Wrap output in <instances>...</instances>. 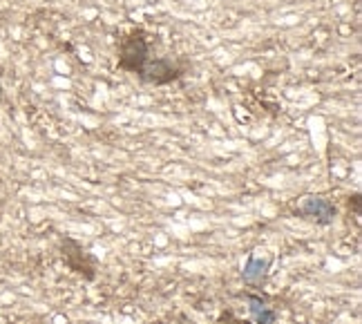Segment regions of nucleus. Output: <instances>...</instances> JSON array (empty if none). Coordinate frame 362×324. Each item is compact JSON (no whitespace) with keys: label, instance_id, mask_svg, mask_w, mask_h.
I'll return each mask as SVG.
<instances>
[{"label":"nucleus","instance_id":"nucleus-1","mask_svg":"<svg viewBox=\"0 0 362 324\" xmlns=\"http://www.w3.org/2000/svg\"><path fill=\"white\" fill-rule=\"evenodd\" d=\"M150 59V36L141 27L125 32L117 45V67L123 72L139 74Z\"/></svg>","mask_w":362,"mask_h":324},{"label":"nucleus","instance_id":"nucleus-2","mask_svg":"<svg viewBox=\"0 0 362 324\" xmlns=\"http://www.w3.org/2000/svg\"><path fill=\"white\" fill-rule=\"evenodd\" d=\"M188 61L184 59H168V56H155V59H148V63L141 67V72L136 74V79L144 83V86H155L163 88L177 83L179 79H184L188 72Z\"/></svg>","mask_w":362,"mask_h":324},{"label":"nucleus","instance_id":"nucleus-3","mask_svg":"<svg viewBox=\"0 0 362 324\" xmlns=\"http://www.w3.org/2000/svg\"><path fill=\"white\" fill-rule=\"evenodd\" d=\"M293 217L311 219V221L320 224V226H331L338 217V208L322 195H304L293 206Z\"/></svg>","mask_w":362,"mask_h":324},{"label":"nucleus","instance_id":"nucleus-4","mask_svg":"<svg viewBox=\"0 0 362 324\" xmlns=\"http://www.w3.org/2000/svg\"><path fill=\"white\" fill-rule=\"evenodd\" d=\"M61 255H63V262L67 264V269L81 275L83 279L92 282L96 277V258L83 248L76 239L61 237Z\"/></svg>","mask_w":362,"mask_h":324},{"label":"nucleus","instance_id":"nucleus-5","mask_svg":"<svg viewBox=\"0 0 362 324\" xmlns=\"http://www.w3.org/2000/svg\"><path fill=\"white\" fill-rule=\"evenodd\" d=\"M271 264H273V258H257L250 253L244 269H242V279L244 284L250 287V289H259L264 282H267V275L271 271Z\"/></svg>","mask_w":362,"mask_h":324},{"label":"nucleus","instance_id":"nucleus-6","mask_svg":"<svg viewBox=\"0 0 362 324\" xmlns=\"http://www.w3.org/2000/svg\"><path fill=\"white\" fill-rule=\"evenodd\" d=\"M250 318L255 320V324H275L277 322V308L269 304V300L259 293H244Z\"/></svg>","mask_w":362,"mask_h":324},{"label":"nucleus","instance_id":"nucleus-7","mask_svg":"<svg viewBox=\"0 0 362 324\" xmlns=\"http://www.w3.org/2000/svg\"><path fill=\"white\" fill-rule=\"evenodd\" d=\"M3 72H5V67H3V63H0V76H3Z\"/></svg>","mask_w":362,"mask_h":324},{"label":"nucleus","instance_id":"nucleus-8","mask_svg":"<svg viewBox=\"0 0 362 324\" xmlns=\"http://www.w3.org/2000/svg\"><path fill=\"white\" fill-rule=\"evenodd\" d=\"M0 101H3V88H0Z\"/></svg>","mask_w":362,"mask_h":324}]
</instances>
